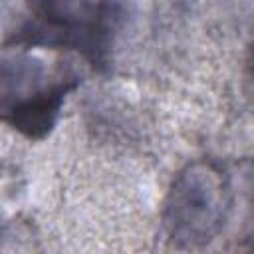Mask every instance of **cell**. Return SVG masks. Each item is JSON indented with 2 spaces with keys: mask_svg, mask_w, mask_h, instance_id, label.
Masks as SVG:
<instances>
[{
  "mask_svg": "<svg viewBox=\"0 0 254 254\" xmlns=\"http://www.w3.org/2000/svg\"><path fill=\"white\" fill-rule=\"evenodd\" d=\"M228 173L214 161H192L177 173L165 198L163 224L181 248L208 244L230 210Z\"/></svg>",
  "mask_w": 254,
  "mask_h": 254,
  "instance_id": "1",
  "label": "cell"
},
{
  "mask_svg": "<svg viewBox=\"0 0 254 254\" xmlns=\"http://www.w3.org/2000/svg\"><path fill=\"white\" fill-rule=\"evenodd\" d=\"M36 18L22 30L16 44L75 50L93 65L107 62L111 32L121 18L119 4L105 2H44Z\"/></svg>",
  "mask_w": 254,
  "mask_h": 254,
  "instance_id": "2",
  "label": "cell"
},
{
  "mask_svg": "<svg viewBox=\"0 0 254 254\" xmlns=\"http://www.w3.org/2000/svg\"><path fill=\"white\" fill-rule=\"evenodd\" d=\"M38 77H42V69L36 64L28 83L0 71V85H18V89L0 93V121L12 125L30 139H44L52 131L67 91H71L77 83L73 75L65 73L50 85H42Z\"/></svg>",
  "mask_w": 254,
  "mask_h": 254,
  "instance_id": "3",
  "label": "cell"
}]
</instances>
